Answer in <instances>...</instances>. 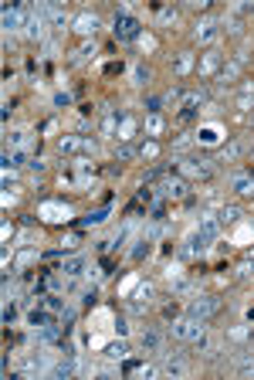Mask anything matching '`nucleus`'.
Returning a JSON list of instances; mask_svg holds the SVG:
<instances>
[{"mask_svg": "<svg viewBox=\"0 0 254 380\" xmlns=\"http://www.w3.org/2000/svg\"><path fill=\"white\" fill-rule=\"evenodd\" d=\"M203 323H200L197 316H187V319H180V323H173V336L177 339H187V343H200L203 339Z\"/></svg>", "mask_w": 254, "mask_h": 380, "instance_id": "f257e3e1", "label": "nucleus"}, {"mask_svg": "<svg viewBox=\"0 0 254 380\" xmlns=\"http://www.w3.org/2000/svg\"><path fill=\"white\" fill-rule=\"evenodd\" d=\"M217 306H221V302L214 299V295H200V299H193V306H190V316H197V319H203V316L217 313Z\"/></svg>", "mask_w": 254, "mask_h": 380, "instance_id": "f03ea898", "label": "nucleus"}, {"mask_svg": "<svg viewBox=\"0 0 254 380\" xmlns=\"http://www.w3.org/2000/svg\"><path fill=\"white\" fill-rule=\"evenodd\" d=\"M231 187L241 194V197H251L254 194V173H234L231 177Z\"/></svg>", "mask_w": 254, "mask_h": 380, "instance_id": "7ed1b4c3", "label": "nucleus"}, {"mask_svg": "<svg viewBox=\"0 0 254 380\" xmlns=\"http://www.w3.org/2000/svg\"><path fill=\"white\" fill-rule=\"evenodd\" d=\"M115 34H119L122 41H133L136 34H139V24L133 17H115Z\"/></svg>", "mask_w": 254, "mask_h": 380, "instance_id": "20e7f679", "label": "nucleus"}, {"mask_svg": "<svg viewBox=\"0 0 254 380\" xmlns=\"http://www.w3.org/2000/svg\"><path fill=\"white\" fill-rule=\"evenodd\" d=\"M41 214H45V221H68V207H61V204H45L41 207Z\"/></svg>", "mask_w": 254, "mask_h": 380, "instance_id": "39448f33", "label": "nucleus"}, {"mask_svg": "<svg viewBox=\"0 0 254 380\" xmlns=\"http://www.w3.org/2000/svg\"><path fill=\"white\" fill-rule=\"evenodd\" d=\"M95 27H99V17H95V14H81V17L75 21V31L78 34H92Z\"/></svg>", "mask_w": 254, "mask_h": 380, "instance_id": "423d86ee", "label": "nucleus"}, {"mask_svg": "<svg viewBox=\"0 0 254 380\" xmlns=\"http://www.w3.org/2000/svg\"><path fill=\"white\" fill-rule=\"evenodd\" d=\"M4 27H7V31H17V27H21V11H11V7H7V11H4Z\"/></svg>", "mask_w": 254, "mask_h": 380, "instance_id": "0eeeda50", "label": "nucleus"}, {"mask_svg": "<svg viewBox=\"0 0 254 380\" xmlns=\"http://www.w3.org/2000/svg\"><path fill=\"white\" fill-rule=\"evenodd\" d=\"M183 170H187L190 177H207V173H210V167H207V163H197V160L183 163Z\"/></svg>", "mask_w": 254, "mask_h": 380, "instance_id": "6e6552de", "label": "nucleus"}, {"mask_svg": "<svg viewBox=\"0 0 254 380\" xmlns=\"http://www.w3.org/2000/svg\"><path fill=\"white\" fill-rule=\"evenodd\" d=\"M214 34H217V24H214V21H203V24L197 27V37H200V41H210Z\"/></svg>", "mask_w": 254, "mask_h": 380, "instance_id": "1a4fd4ad", "label": "nucleus"}, {"mask_svg": "<svg viewBox=\"0 0 254 380\" xmlns=\"http://www.w3.org/2000/svg\"><path fill=\"white\" fill-rule=\"evenodd\" d=\"M200 139H203V143H217V139H221V129H217V126H203V129H200Z\"/></svg>", "mask_w": 254, "mask_h": 380, "instance_id": "9d476101", "label": "nucleus"}, {"mask_svg": "<svg viewBox=\"0 0 254 380\" xmlns=\"http://www.w3.org/2000/svg\"><path fill=\"white\" fill-rule=\"evenodd\" d=\"M163 370L166 373H173V377H183V373H187V363H183V360H170Z\"/></svg>", "mask_w": 254, "mask_h": 380, "instance_id": "9b49d317", "label": "nucleus"}, {"mask_svg": "<svg viewBox=\"0 0 254 380\" xmlns=\"http://www.w3.org/2000/svg\"><path fill=\"white\" fill-rule=\"evenodd\" d=\"M81 269H85V258H71V261H65V269L61 272H65V275H78Z\"/></svg>", "mask_w": 254, "mask_h": 380, "instance_id": "f8f14e48", "label": "nucleus"}, {"mask_svg": "<svg viewBox=\"0 0 254 380\" xmlns=\"http://www.w3.org/2000/svg\"><path fill=\"white\" fill-rule=\"evenodd\" d=\"M217 217H221V224H231V221H237L241 214H237V207H224V211L217 214Z\"/></svg>", "mask_w": 254, "mask_h": 380, "instance_id": "ddd939ff", "label": "nucleus"}, {"mask_svg": "<svg viewBox=\"0 0 254 380\" xmlns=\"http://www.w3.org/2000/svg\"><path fill=\"white\" fill-rule=\"evenodd\" d=\"M143 347H146V350H156V347H159V336H156V333H146V336H143Z\"/></svg>", "mask_w": 254, "mask_h": 380, "instance_id": "4468645a", "label": "nucleus"}, {"mask_svg": "<svg viewBox=\"0 0 254 380\" xmlns=\"http://www.w3.org/2000/svg\"><path fill=\"white\" fill-rule=\"evenodd\" d=\"M11 146H17V149L27 146V133H11Z\"/></svg>", "mask_w": 254, "mask_h": 380, "instance_id": "2eb2a0df", "label": "nucleus"}, {"mask_svg": "<svg viewBox=\"0 0 254 380\" xmlns=\"http://www.w3.org/2000/svg\"><path fill=\"white\" fill-rule=\"evenodd\" d=\"M214 68H217V55L210 51V55L203 58V75H207V71H214Z\"/></svg>", "mask_w": 254, "mask_h": 380, "instance_id": "dca6fc26", "label": "nucleus"}, {"mask_svg": "<svg viewBox=\"0 0 254 380\" xmlns=\"http://www.w3.org/2000/svg\"><path fill=\"white\" fill-rule=\"evenodd\" d=\"M146 126H149V133H159V129H163V119H159V116H149V123H146Z\"/></svg>", "mask_w": 254, "mask_h": 380, "instance_id": "f3484780", "label": "nucleus"}, {"mask_svg": "<svg viewBox=\"0 0 254 380\" xmlns=\"http://www.w3.org/2000/svg\"><path fill=\"white\" fill-rule=\"evenodd\" d=\"M105 217H109V211H95V214H89L85 221H89V224H102V221H105Z\"/></svg>", "mask_w": 254, "mask_h": 380, "instance_id": "a211bd4d", "label": "nucleus"}, {"mask_svg": "<svg viewBox=\"0 0 254 380\" xmlns=\"http://www.w3.org/2000/svg\"><path fill=\"white\" fill-rule=\"evenodd\" d=\"M187 68H190V55H183V58H180V61H177V71H180V75H183Z\"/></svg>", "mask_w": 254, "mask_h": 380, "instance_id": "6ab92c4d", "label": "nucleus"}, {"mask_svg": "<svg viewBox=\"0 0 254 380\" xmlns=\"http://www.w3.org/2000/svg\"><path fill=\"white\" fill-rule=\"evenodd\" d=\"M109 357L112 360H122V357H125V350H122V347H109Z\"/></svg>", "mask_w": 254, "mask_h": 380, "instance_id": "aec40b11", "label": "nucleus"}]
</instances>
